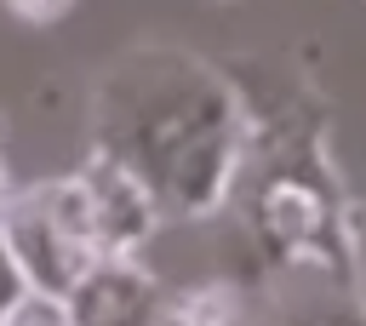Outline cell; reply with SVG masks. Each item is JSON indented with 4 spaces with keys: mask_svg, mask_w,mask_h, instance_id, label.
<instances>
[{
    "mask_svg": "<svg viewBox=\"0 0 366 326\" xmlns=\"http://www.w3.org/2000/svg\"><path fill=\"white\" fill-rule=\"evenodd\" d=\"M92 154L114 160L160 223L212 217L246 160V92L189 46H132L92 86Z\"/></svg>",
    "mask_w": 366,
    "mask_h": 326,
    "instance_id": "1",
    "label": "cell"
},
{
    "mask_svg": "<svg viewBox=\"0 0 366 326\" xmlns=\"http://www.w3.org/2000/svg\"><path fill=\"white\" fill-rule=\"evenodd\" d=\"M229 206H240L263 275H309L355 286L360 275L355 194L326 149V114L315 103L303 97L263 103L246 92V160L229 189Z\"/></svg>",
    "mask_w": 366,
    "mask_h": 326,
    "instance_id": "2",
    "label": "cell"
},
{
    "mask_svg": "<svg viewBox=\"0 0 366 326\" xmlns=\"http://www.w3.org/2000/svg\"><path fill=\"white\" fill-rule=\"evenodd\" d=\"M0 252L11 263V275L23 280V292L34 297H63L92 263L114 257L109 240H103V223H97V206H92V189L74 172H57V177H40V183H23L6 194L0 206Z\"/></svg>",
    "mask_w": 366,
    "mask_h": 326,
    "instance_id": "3",
    "label": "cell"
},
{
    "mask_svg": "<svg viewBox=\"0 0 366 326\" xmlns=\"http://www.w3.org/2000/svg\"><path fill=\"white\" fill-rule=\"evenodd\" d=\"M229 326H366L355 286L309 280V275H269V286H240Z\"/></svg>",
    "mask_w": 366,
    "mask_h": 326,
    "instance_id": "4",
    "label": "cell"
},
{
    "mask_svg": "<svg viewBox=\"0 0 366 326\" xmlns=\"http://www.w3.org/2000/svg\"><path fill=\"white\" fill-rule=\"evenodd\" d=\"M17 23H29V29H51V23H63L69 11H74V0H0Z\"/></svg>",
    "mask_w": 366,
    "mask_h": 326,
    "instance_id": "5",
    "label": "cell"
},
{
    "mask_svg": "<svg viewBox=\"0 0 366 326\" xmlns=\"http://www.w3.org/2000/svg\"><path fill=\"white\" fill-rule=\"evenodd\" d=\"M0 326H69V320H63V309H57L51 297H34V292H23Z\"/></svg>",
    "mask_w": 366,
    "mask_h": 326,
    "instance_id": "6",
    "label": "cell"
},
{
    "mask_svg": "<svg viewBox=\"0 0 366 326\" xmlns=\"http://www.w3.org/2000/svg\"><path fill=\"white\" fill-rule=\"evenodd\" d=\"M17 297H23V280L11 275V263H6V252H0V320L11 315V303H17Z\"/></svg>",
    "mask_w": 366,
    "mask_h": 326,
    "instance_id": "7",
    "label": "cell"
},
{
    "mask_svg": "<svg viewBox=\"0 0 366 326\" xmlns=\"http://www.w3.org/2000/svg\"><path fill=\"white\" fill-rule=\"evenodd\" d=\"M6 194H11V177H6V160H0V206H6Z\"/></svg>",
    "mask_w": 366,
    "mask_h": 326,
    "instance_id": "8",
    "label": "cell"
}]
</instances>
